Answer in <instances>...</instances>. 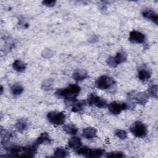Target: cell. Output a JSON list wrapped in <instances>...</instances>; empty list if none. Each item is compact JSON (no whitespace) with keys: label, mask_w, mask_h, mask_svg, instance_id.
I'll list each match as a JSON object with an SVG mask.
<instances>
[{"label":"cell","mask_w":158,"mask_h":158,"mask_svg":"<svg viewBox=\"0 0 158 158\" xmlns=\"http://www.w3.org/2000/svg\"><path fill=\"white\" fill-rule=\"evenodd\" d=\"M80 87L76 84H71L64 88L58 89L56 95L59 98L64 99L67 102L76 101V98L80 92Z\"/></svg>","instance_id":"6da1fadb"},{"label":"cell","mask_w":158,"mask_h":158,"mask_svg":"<svg viewBox=\"0 0 158 158\" xmlns=\"http://www.w3.org/2000/svg\"><path fill=\"white\" fill-rule=\"evenodd\" d=\"M77 152L78 155L85 156L86 157L97 158L101 157L104 152V151L101 149H89L86 146L80 148L77 150Z\"/></svg>","instance_id":"7a4b0ae2"},{"label":"cell","mask_w":158,"mask_h":158,"mask_svg":"<svg viewBox=\"0 0 158 158\" xmlns=\"http://www.w3.org/2000/svg\"><path fill=\"white\" fill-rule=\"evenodd\" d=\"M130 130L131 133L137 138H144L148 133L147 127L140 121L134 122L131 125Z\"/></svg>","instance_id":"3957f363"},{"label":"cell","mask_w":158,"mask_h":158,"mask_svg":"<svg viewBox=\"0 0 158 158\" xmlns=\"http://www.w3.org/2000/svg\"><path fill=\"white\" fill-rule=\"evenodd\" d=\"M65 115L62 112L51 111L48 113L47 118L48 121L56 125H60L63 124L65 120Z\"/></svg>","instance_id":"277c9868"},{"label":"cell","mask_w":158,"mask_h":158,"mask_svg":"<svg viewBox=\"0 0 158 158\" xmlns=\"http://www.w3.org/2000/svg\"><path fill=\"white\" fill-rule=\"evenodd\" d=\"M115 84V81L107 75H102L96 81V86L100 89H108Z\"/></svg>","instance_id":"5b68a950"},{"label":"cell","mask_w":158,"mask_h":158,"mask_svg":"<svg viewBox=\"0 0 158 158\" xmlns=\"http://www.w3.org/2000/svg\"><path fill=\"white\" fill-rule=\"evenodd\" d=\"M127 59V55L124 51L118 52L114 57L110 56L107 60V64L111 67H115L118 64L124 62Z\"/></svg>","instance_id":"8992f818"},{"label":"cell","mask_w":158,"mask_h":158,"mask_svg":"<svg viewBox=\"0 0 158 158\" xmlns=\"http://www.w3.org/2000/svg\"><path fill=\"white\" fill-rule=\"evenodd\" d=\"M87 102L89 106H96L99 108H103L107 106V102L104 98L93 93L88 96Z\"/></svg>","instance_id":"52a82bcc"},{"label":"cell","mask_w":158,"mask_h":158,"mask_svg":"<svg viewBox=\"0 0 158 158\" xmlns=\"http://www.w3.org/2000/svg\"><path fill=\"white\" fill-rule=\"evenodd\" d=\"M129 104L126 102L120 101H113L108 105L109 111L114 115L119 114L122 110H124L128 108Z\"/></svg>","instance_id":"ba28073f"},{"label":"cell","mask_w":158,"mask_h":158,"mask_svg":"<svg viewBox=\"0 0 158 158\" xmlns=\"http://www.w3.org/2000/svg\"><path fill=\"white\" fill-rule=\"evenodd\" d=\"M128 96L130 98L132 99H135L136 103L144 105L148 101L149 95L146 92H139L135 93V91L130 93L128 94Z\"/></svg>","instance_id":"9c48e42d"},{"label":"cell","mask_w":158,"mask_h":158,"mask_svg":"<svg viewBox=\"0 0 158 158\" xmlns=\"http://www.w3.org/2000/svg\"><path fill=\"white\" fill-rule=\"evenodd\" d=\"M129 41L132 43H143L144 42L146 36L143 33L136 31L132 30L130 31L129 35Z\"/></svg>","instance_id":"30bf717a"},{"label":"cell","mask_w":158,"mask_h":158,"mask_svg":"<svg viewBox=\"0 0 158 158\" xmlns=\"http://www.w3.org/2000/svg\"><path fill=\"white\" fill-rule=\"evenodd\" d=\"M143 16L147 19H149L157 25L158 16L157 14L152 9H145L142 12Z\"/></svg>","instance_id":"8fae6325"},{"label":"cell","mask_w":158,"mask_h":158,"mask_svg":"<svg viewBox=\"0 0 158 158\" xmlns=\"http://www.w3.org/2000/svg\"><path fill=\"white\" fill-rule=\"evenodd\" d=\"M52 140L49 135V134L46 132L42 133L40 136L36 139L34 142V144L36 146L42 144H50Z\"/></svg>","instance_id":"7c38bea8"},{"label":"cell","mask_w":158,"mask_h":158,"mask_svg":"<svg viewBox=\"0 0 158 158\" xmlns=\"http://www.w3.org/2000/svg\"><path fill=\"white\" fill-rule=\"evenodd\" d=\"M97 130L95 128L89 127L84 128L83 130L82 135L83 136L87 139H91L96 136Z\"/></svg>","instance_id":"4fadbf2b"},{"label":"cell","mask_w":158,"mask_h":158,"mask_svg":"<svg viewBox=\"0 0 158 158\" xmlns=\"http://www.w3.org/2000/svg\"><path fill=\"white\" fill-rule=\"evenodd\" d=\"M73 78L77 81H80L85 80L87 77H88V73L86 70H83V69H78L75 71L72 75Z\"/></svg>","instance_id":"5bb4252c"},{"label":"cell","mask_w":158,"mask_h":158,"mask_svg":"<svg viewBox=\"0 0 158 158\" xmlns=\"http://www.w3.org/2000/svg\"><path fill=\"white\" fill-rule=\"evenodd\" d=\"M81 141L80 138L77 136L72 137L68 141L69 147L72 149L77 150L81 146Z\"/></svg>","instance_id":"9a60e30c"},{"label":"cell","mask_w":158,"mask_h":158,"mask_svg":"<svg viewBox=\"0 0 158 158\" xmlns=\"http://www.w3.org/2000/svg\"><path fill=\"white\" fill-rule=\"evenodd\" d=\"M13 69L18 72H22L26 69V64L20 60H15L12 64Z\"/></svg>","instance_id":"2e32d148"},{"label":"cell","mask_w":158,"mask_h":158,"mask_svg":"<svg viewBox=\"0 0 158 158\" xmlns=\"http://www.w3.org/2000/svg\"><path fill=\"white\" fill-rule=\"evenodd\" d=\"M138 78L139 79L142 81H146L147 80H148L151 76V74L150 73V72L148 70L146 69H140L138 72Z\"/></svg>","instance_id":"e0dca14e"},{"label":"cell","mask_w":158,"mask_h":158,"mask_svg":"<svg viewBox=\"0 0 158 158\" xmlns=\"http://www.w3.org/2000/svg\"><path fill=\"white\" fill-rule=\"evenodd\" d=\"M85 106V102L83 101H75L73 103L72 111L73 112H80Z\"/></svg>","instance_id":"ac0fdd59"},{"label":"cell","mask_w":158,"mask_h":158,"mask_svg":"<svg viewBox=\"0 0 158 158\" xmlns=\"http://www.w3.org/2000/svg\"><path fill=\"white\" fill-rule=\"evenodd\" d=\"M15 126L19 131L23 132L24 130H25L27 128L28 123H27V122L26 120L21 118V119H19L17 122Z\"/></svg>","instance_id":"d6986e66"},{"label":"cell","mask_w":158,"mask_h":158,"mask_svg":"<svg viewBox=\"0 0 158 158\" xmlns=\"http://www.w3.org/2000/svg\"><path fill=\"white\" fill-rule=\"evenodd\" d=\"M64 130L69 135H74L77 134L78 130L77 128L72 124H67L64 126Z\"/></svg>","instance_id":"ffe728a7"},{"label":"cell","mask_w":158,"mask_h":158,"mask_svg":"<svg viewBox=\"0 0 158 158\" xmlns=\"http://www.w3.org/2000/svg\"><path fill=\"white\" fill-rule=\"evenodd\" d=\"M10 90L13 95L18 96L22 93L23 91V88L20 84H14L11 86Z\"/></svg>","instance_id":"44dd1931"},{"label":"cell","mask_w":158,"mask_h":158,"mask_svg":"<svg viewBox=\"0 0 158 158\" xmlns=\"http://www.w3.org/2000/svg\"><path fill=\"white\" fill-rule=\"evenodd\" d=\"M68 155V151L63 148H57L54 151V156L56 157H65Z\"/></svg>","instance_id":"7402d4cb"},{"label":"cell","mask_w":158,"mask_h":158,"mask_svg":"<svg viewBox=\"0 0 158 158\" xmlns=\"http://www.w3.org/2000/svg\"><path fill=\"white\" fill-rule=\"evenodd\" d=\"M148 94L151 97L157 98V86L156 85H152L148 90Z\"/></svg>","instance_id":"603a6c76"},{"label":"cell","mask_w":158,"mask_h":158,"mask_svg":"<svg viewBox=\"0 0 158 158\" xmlns=\"http://www.w3.org/2000/svg\"><path fill=\"white\" fill-rule=\"evenodd\" d=\"M106 157H117V158H122L125 157V154L120 151H113L107 153Z\"/></svg>","instance_id":"cb8c5ba5"},{"label":"cell","mask_w":158,"mask_h":158,"mask_svg":"<svg viewBox=\"0 0 158 158\" xmlns=\"http://www.w3.org/2000/svg\"><path fill=\"white\" fill-rule=\"evenodd\" d=\"M115 135L120 139H125L127 137V132L125 130L118 129L115 131Z\"/></svg>","instance_id":"d4e9b609"},{"label":"cell","mask_w":158,"mask_h":158,"mask_svg":"<svg viewBox=\"0 0 158 158\" xmlns=\"http://www.w3.org/2000/svg\"><path fill=\"white\" fill-rule=\"evenodd\" d=\"M56 1H52V0H46L43 1L42 2V4L44 6H46L47 7H53L56 4Z\"/></svg>","instance_id":"484cf974"},{"label":"cell","mask_w":158,"mask_h":158,"mask_svg":"<svg viewBox=\"0 0 158 158\" xmlns=\"http://www.w3.org/2000/svg\"><path fill=\"white\" fill-rule=\"evenodd\" d=\"M1 93L2 94V91H3V88H2V86H1Z\"/></svg>","instance_id":"4316f807"}]
</instances>
